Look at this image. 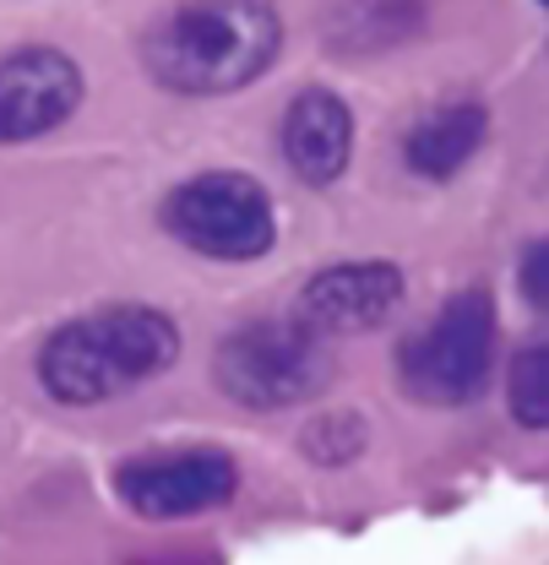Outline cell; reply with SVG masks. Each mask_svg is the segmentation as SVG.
Listing matches in <instances>:
<instances>
[{"label":"cell","mask_w":549,"mask_h":565,"mask_svg":"<svg viewBox=\"0 0 549 565\" xmlns=\"http://www.w3.org/2000/svg\"><path fill=\"white\" fill-rule=\"evenodd\" d=\"M240 484L234 462L212 446L191 451H141L131 462H120L115 494L147 516V522H175V516H202L212 505H223Z\"/></svg>","instance_id":"obj_6"},{"label":"cell","mask_w":549,"mask_h":565,"mask_svg":"<svg viewBox=\"0 0 549 565\" xmlns=\"http://www.w3.org/2000/svg\"><path fill=\"white\" fill-rule=\"evenodd\" d=\"M506 403H511V419L522 429H549V338L528 343L511 359Z\"/></svg>","instance_id":"obj_12"},{"label":"cell","mask_w":549,"mask_h":565,"mask_svg":"<svg viewBox=\"0 0 549 565\" xmlns=\"http://www.w3.org/2000/svg\"><path fill=\"white\" fill-rule=\"evenodd\" d=\"M403 305V273L392 262H338L305 282L299 321L316 332H376Z\"/></svg>","instance_id":"obj_8"},{"label":"cell","mask_w":549,"mask_h":565,"mask_svg":"<svg viewBox=\"0 0 549 565\" xmlns=\"http://www.w3.org/2000/svg\"><path fill=\"white\" fill-rule=\"evenodd\" d=\"M180 359V332L152 305H109L50 332L39 349V381L55 403H104L147 386Z\"/></svg>","instance_id":"obj_2"},{"label":"cell","mask_w":549,"mask_h":565,"mask_svg":"<svg viewBox=\"0 0 549 565\" xmlns=\"http://www.w3.org/2000/svg\"><path fill=\"white\" fill-rule=\"evenodd\" d=\"M277 141H283V163L305 185H332L353 158V115L332 87H305L294 93Z\"/></svg>","instance_id":"obj_9"},{"label":"cell","mask_w":549,"mask_h":565,"mask_svg":"<svg viewBox=\"0 0 549 565\" xmlns=\"http://www.w3.org/2000/svg\"><path fill=\"white\" fill-rule=\"evenodd\" d=\"M517 278H522V294H528V305L539 310L549 321V239H534L528 250H522V262H517Z\"/></svg>","instance_id":"obj_14"},{"label":"cell","mask_w":549,"mask_h":565,"mask_svg":"<svg viewBox=\"0 0 549 565\" xmlns=\"http://www.w3.org/2000/svg\"><path fill=\"white\" fill-rule=\"evenodd\" d=\"M430 0H338L321 22V44L338 61H376L424 33Z\"/></svg>","instance_id":"obj_10"},{"label":"cell","mask_w":549,"mask_h":565,"mask_svg":"<svg viewBox=\"0 0 549 565\" xmlns=\"http://www.w3.org/2000/svg\"><path fill=\"white\" fill-rule=\"evenodd\" d=\"M283 50L273 0H175L141 33V66L169 93H240L267 76Z\"/></svg>","instance_id":"obj_1"},{"label":"cell","mask_w":549,"mask_h":565,"mask_svg":"<svg viewBox=\"0 0 549 565\" xmlns=\"http://www.w3.org/2000/svg\"><path fill=\"white\" fill-rule=\"evenodd\" d=\"M365 440H370V429H365L359 414H316L299 435V451L321 468H344L365 451Z\"/></svg>","instance_id":"obj_13"},{"label":"cell","mask_w":549,"mask_h":565,"mask_svg":"<svg viewBox=\"0 0 549 565\" xmlns=\"http://www.w3.org/2000/svg\"><path fill=\"white\" fill-rule=\"evenodd\" d=\"M82 104V71L61 50L0 55V141H33Z\"/></svg>","instance_id":"obj_7"},{"label":"cell","mask_w":549,"mask_h":565,"mask_svg":"<svg viewBox=\"0 0 549 565\" xmlns=\"http://www.w3.org/2000/svg\"><path fill=\"white\" fill-rule=\"evenodd\" d=\"M212 375L240 408L277 414L332 386V349L327 332H316L310 321H251L218 343Z\"/></svg>","instance_id":"obj_3"},{"label":"cell","mask_w":549,"mask_h":565,"mask_svg":"<svg viewBox=\"0 0 549 565\" xmlns=\"http://www.w3.org/2000/svg\"><path fill=\"white\" fill-rule=\"evenodd\" d=\"M489 353H495V305L484 288H463L435 310V321L403 338L398 349L403 392L424 408H463L489 381Z\"/></svg>","instance_id":"obj_4"},{"label":"cell","mask_w":549,"mask_h":565,"mask_svg":"<svg viewBox=\"0 0 549 565\" xmlns=\"http://www.w3.org/2000/svg\"><path fill=\"white\" fill-rule=\"evenodd\" d=\"M539 6H549V0H539Z\"/></svg>","instance_id":"obj_15"},{"label":"cell","mask_w":549,"mask_h":565,"mask_svg":"<svg viewBox=\"0 0 549 565\" xmlns=\"http://www.w3.org/2000/svg\"><path fill=\"white\" fill-rule=\"evenodd\" d=\"M163 228L212 262H256L273 250V202L251 174L207 169L197 180L175 185L163 202Z\"/></svg>","instance_id":"obj_5"},{"label":"cell","mask_w":549,"mask_h":565,"mask_svg":"<svg viewBox=\"0 0 549 565\" xmlns=\"http://www.w3.org/2000/svg\"><path fill=\"white\" fill-rule=\"evenodd\" d=\"M489 137V115L474 98H457V104H441L430 115H419L403 137V163H409L419 180H452L457 169H468V158L484 147Z\"/></svg>","instance_id":"obj_11"}]
</instances>
